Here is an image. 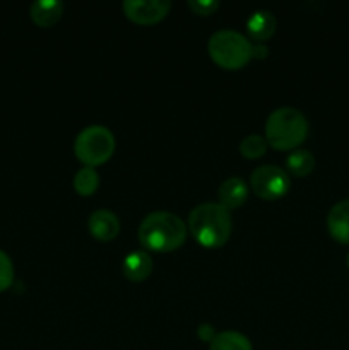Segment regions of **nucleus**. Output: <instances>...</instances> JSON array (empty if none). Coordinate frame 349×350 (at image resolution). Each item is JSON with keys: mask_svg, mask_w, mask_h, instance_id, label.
Returning <instances> with one entry per match:
<instances>
[{"mask_svg": "<svg viewBox=\"0 0 349 350\" xmlns=\"http://www.w3.org/2000/svg\"><path fill=\"white\" fill-rule=\"evenodd\" d=\"M233 222L228 208L219 202L195 205L188 214V231L205 248H219L231 236Z\"/></svg>", "mask_w": 349, "mask_h": 350, "instance_id": "obj_1", "label": "nucleus"}, {"mask_svg": "<svg viewBox=\"0 0 349 350\" xmlns=\"http://www.w3.org/2000/svg\"><path fill=\"white\" fill-rule=\"evenodd\" d=\"M187 239V224L180 215L168 211H154L139 226V241L153 252H173Z\"/></svg>", "mask_w": 349, "mask_h": 350, "instance_id": "obj_2", "label": "nucleus"}, {"mask_svg": "<svg viewBox=\"0 0 349 350\" xmlns=\"http://www.w3.org/2000/svg\"><path fill=\"white\" fill-rule=\"evenodd\" d=\"M308 135L307 116L293 106L274 109L266 122V140L277 150L296 149Z\"/></svg>", "mask_w": 349, "mask_h": 350, "instance_id": "obj_3", "label": "nucleus"}, {"mask_svg": "<svg viewBox=\"0 0 349 350\" xmlns=\"http://www.w3.org/2000/svg\"><path fill=\"white\" fill-rule=\"evenodd\" d=\"M209 55L222 68L236 70L252 58L253 44L243 33L235 29H218L207 43Z\"/></svg>", "mask_w": 349, "mask_h": 350, "instance_id": "obj_4", "label": "nucleus"}, {"mask_svg": "<svg viewBox=\"0 0 349 350\" xmlns=\"http://www.w3.org/2000/svg\"><path fill=\"white\" fill-rule=\"evenodd\" d=\"M115 150V137L105 125H89L77 133L74 152L86 166H98L106 163Z\"/></svg>", "mask_w": 349, "mask_h": 350, "instance_id": "obj_5", "label": "nucleus"}, {"mask_svg": "<svg viewBox=\"0 0 349 350\" xmlns=\"http://www.w3.org/2000/svg\"><path fill=\"white\" fill-rule=\"evenodd\" d=\"M250 185H252V190L260 198L276 200V198L287 193L291 187V180L289 174L283 167L274 166V164H262V166L255 167L252 171Z\"/></svg>", "mask_w": 349, "mask_h": 350, "instance_id": "obj_6", "label": "nucleus"}, {"mask_svg": "<svg viewBox=\"0 0 349 350\" xmlns=\"http://www.w3.org/2000/svg\"><path fill=\"white\" fill-rule=\"evenodd\" d=\"M123 12L137 24H154L163 19L171 9L170 0H125Z\"/></svg>", "mask_w": 349, "mask_h": 350, "instance_id": "obj_7", "label": "nucleus"}, {"mask_svg": "<svg viewBox=\"0 0 349 350\" xmlns=\"http://www.w3.org/2000/svg\"><path fill=\"white\" fill-rule=\"evenodd\" d=\"M89 232L99 241H112L120 232V219L108 208H98L88 219Z\"/></svg>", "mask_w": 349, "mask_h": 350, "instance_id": "obj_8", "label": "nucleus"}, {"mask_svg": "<svg viewBox=\"0 0 349 350\" xmlns=\"http://www.w3.org/2000/svg\"><path fill=\"white\" fill-rule=\"evenodd\" d=\"M327 228L332 238L349 245V198L332 205L327 214Z\"/></svg>", "mask_w": 349, "mask_h": 350, "instance_id": "obj_9", "label": "nucleus"}, {"mask_svg": "<svg viewBox=\"0 0 349 350\" xmlns=\"http://www.w3.org/2000/svg\"><path fill=\"white\" fill-rule=\"evenodd\" d=\"M246 195H248V187H246V183L240 176L226 178L219 185V204L224 208H228V211L229 208H236L240 205H243V202L246 200Z\"/></svg>", "mask_w": 349, "mask_h": 350, "instance_id": "obj_10", "label": "nucleus"}, {"mask_svg": "<svg viewBox=\"0 0 349 350\" xmlns=\"http://www.w3.org/2000/svg\"><path fill=\"white\" fill-rule=\"evenodd\" d=\"M122 272L127 279L133 280V282H140V280L147 279L153 272V258L142 250L129 253L123 258Z\"/></svg>", "mask_w": 349, "mask_h": 350, "instance_id": "obj_11", "label": "nucleus"}, {"mask_svg": "<svg viewBox=\"0 0 349 350\" xmlns=\"http://www.w3.org/2000/svg\"><path fill=\"white\" fill-rule=\"evenodd\" d=\"M64 2L60 0H34L31 3V17L41 27H50L60 21L64 14Z\"/></svg>", "mask_w": 349, "mask_h": 350, "instance_id": "obj_12", "label": "nucleus"}, {"mask_svg": "<svg viewBox=\"0 0 349 350\" xmlns=\"http://www.w3.org/2000/svg\"><path fill=\"white\" fill-rule=\"evenodd\" d=\"M276 17L269 10H255V12L250 14V17L246 19V31H248L250 36L257 41V43H262V41L269 40L270 36L276 31Z\"/></svg>", "mask_w": 349, "mask_h": 350, "instance_id": "obj_13", "label": "nucleus"}, {"mask_svg": "<svg viewBox=\"0 0 349 350\" xmlns=\"http://www.w3.org/2000/svg\"><path fill=\"white\" fill-rule=\"evenodd\" d=\"M209 350H252V342L240 332L224 330L209 342Z\"/></svg>", "mask_w": 349, "mask_h": 350, "instance_id": "obj_14", "label": "nucleus"}, {"mask_svg": "<svg viewBox=\"0 0 349 350\" xmlns=\"http://www.w3.org/2000/svg\"><path fill=\"white\" fill-rule=\"evenodd\" d=\"M286 167L294 176H307L315 167V157L307 149H294L287 154Z\"/></svg>", "mask_w": 349, "mask_h": 350, "instance_id": "obj_15", "label": "nucleus"}, {"mask_svg": "<svg viewBox=\"0 0 349 350\" xmlns=\"http://www.w3.org/2000/svg\"><path fill=\"white\" fill-rule=\"evenodd\" d=\"M99 187V174L94 167L84 166L75 173L74 188L79 195H92Z\"/></svg>", "mask_w": 349, "mask_h": 350, "instance_id": "obj_16", "label": "nucleus"}, {"mask_svg": "<svg viewBox=\"0 0 349 350\" xmlns=\"http://www.w3.org/2000/svg\"><path fill=\"white\" fill-rule=\"evenodd\" d=\"M267 149V140L263 139L259 133H250L245 139L240 142V152L243 154L248 159H255V157H260Z\"/></svg>", "mask_w": 349, "mask_h": 350, "instance_id": "obj_17", "label": "nucleus"}, {"mask_svg": "<svg viewBox=\"0 0 349 350\" xmlns=\"http://www.w3.org/2000/svg\"><path fill=\"white\" fill-rule=\"evenodd\" d=\"M14 280V265L10 256L0 250V291H5L10 287Z\"/></svg>", "mask_w": 349, "mask_h": 350, "instance_id": "obj_18", "label": "nucleus"}, {"mask_svg": "<svg viewBox=\"0 0 349 350\" xmlns=\"http://www.w3.org/2000/svg\"><path fill=\"white\" fill-rule=\"evenodd\" d=\"M188 7L198 16H209L214 10H218V0H188Z\"/></svg>", "mask_w": 349, "mask_h": 350, "instance_id": "obj_19", "label": "nucleus"}, {"mask_svg": "<svg viewBox=\"0 0 349 350\" xmlns=\"http://www.w3.org/2000/svg\"><path fill=\"white\" fill-rule=\"evenodd\" d=\"M197 335H198V338H202V340L211 342L212 338L216 337V330L211 323H202V325H198Z\"/></svg>", "mask_w": 349, "mask_h": 350, "instance_id": "obj_20", "label": "nucleus"}, {"mask_svg": "<svg viewBox=\"0 0 349 350\" xmlns=\"http://www.w3.org/2000/svg\"><path fill=\"white\" fill-rule=\"evenodd\" d=\"M267 53H269V48L266 46L263 43H257L253 44V50H252V57L257 58H266Z\"/></svg>", "mask_w": 349, "mask_h": 350, "instance_id": "obj_21", "label": "nucleus"}, {"mask_svg": "<svg viewBox=\"0 0 349 350\" xmlns=\"http://www.w3.org/2000/svg\"><path fill=\"white\" fill-rule=\"evenodd\" d=\"M348 267H349V253H348Z\"/></svg>", "mask_w": 349, "mask_h": 350, "instance_id": "obj_22", "label": "nucleus"}]
</instances>
